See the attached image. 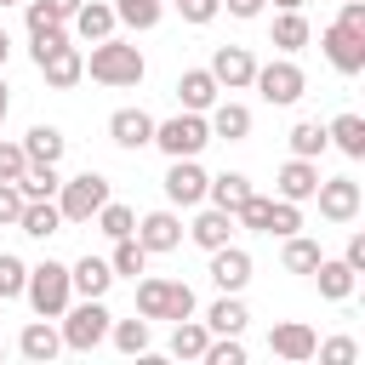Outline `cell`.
I'll list each match as a JSON object with an SVG mask.
<instances>
[{"instance_id":"cell-46","label":"cell","mask_w":365,"mask_h":365,"mask_svg":"<svg viewBox=\"0 0 365 365\" xmlns=\"http://www.w3.org/2000/svg\"><path fill=\"white\" fill-rule=\"evenodd\" d=\"M17 217H23V194L17 182H0V228H17Z\"/></svg>"},{"instance_id":"cell-36","label":"cell","mask_w":365,"mask_h":365,"mask_svg":"<svg viewBox=\"0 0 365 365\" xmlns=\"http://www.w3.org/2000/svg\"><path fill=\"white\" fill-rule=\"evenodd\" d=\"M205 342H211V331H205V319H177V331H171V354L177 359H200L205 354Z\"/></svg>"},{"instance_id":"cell-8","label":"cell","mask_w":365,"mask_h":365,"mask_svg":"<svg viewBox=\"0 0 365 365\" xmlns=\"http://www.w3.org/2000/svg\"><path fill=\"white\" fill-rule=\"evenodd\" d=\"M319 51H325V63L336 68V74H365V34L359 29H342V23H325V34H319Z\"/></svg>"},{"instance_id":"cell-15","label":"cell","mask_w":365,"mask_h":365,"mask_svg":"<svg viewBox=\"0 0 365 365\" xmlns=\"http://www.w3.org/2000/svg\"><path fill=\"white\" fill-rule=\"evenodd\" d=\"M108 137H114V148L137 154V148L154 143V114H148V108H114V114H108Z\"/></svg>"},{"instance_id":"cell-30","label":"cell","mask_w":365,"mask_h":365,"mask_svg":"<svg viewBox=\"0 0 365 365\" xmlns=\"http://www.w3.org/2000/svg\"><path fill=\"white\" fill-rule=\"evenodd\" d=\"M308 34H314V29H308L302 11H279V17H274V46H279V57H297V51L308 46Z\"/></svg>"},{"instance_id":"cell-20","label":"cell","mask_w":365,"mask_h":365,"mask_svg":"<svg viewBox=\"0 0 365 365\" xmlns=\"http://www.w3.org/2000/svg\"><path fill=\"white\" fill-rule=\"evenodd\" d=\"M182 234H188L200 251H217V245H228V240H234V211H222V205H205V211H200V217H194Z\"/></svg>"},{"instance_id":"cell-6","label":"cell","mask_w":365,"mask_h":365,"mask_svg":"<svg viewBox=\"0 0 365 365\" xmlns=\"http://www.w3.org/2000/svg\"><path fill=\"white\" fill-rule=\"evenodd\" d=\"M251 86L262 91V103H274V108H291V103L308 91V74L297 68V57H274V63H257Z\"/></svg>"},{"instance_id":"cell-40","label":"cell","mask_w":365,"mask_h":365,"mask_svg":"<svg viewBox=\"0 0 365 365\" xmlns=\"http://www.w3.org/2000/svg\"><path fill=\"white\" fill-rule=\"evenodd\" d=\"M297 228H302V205H291V200H279V194H274L262 234H279V240H285V234H297Z\"/></svg>"},{"instance_id":"cell-53","label":"cell","mask_w":365,"mask_h":365,"mask_svg":"<svg viewBox=\"0 0 365 365\" xmlns=\"http://www.w3.org/2000/svg\"><path fill=\"white\" fill-rule=\"evenodd\" d=\"M11 114V97H6V80H0V120Z\"/></svg>"},{"instance_id":"cell-7","label":"cell","mask_w":365,"mask_h":365,"mask_svg":"<svg viewBox=\"0 0 365 365\" xmlns=\"http://www.w3.org/2000/svg\"><path fill=\"white\" fill-rule=\"evenodd\" d=\"M103 200H108V177H103V171L63 177V188H57V211H63V222H91Z\"/></svg>"},{"instance_id":"cell-10","label":"cell","mask_w":365,"mask_h":365,"mask_svg":"<svg viewBox=\"0 0 365 365\" xmlns=\"http://www.w3.org/2000/svg\"><path fill=\"white\" fill-rule=\"evenodd\" d=\"M205 165L200 160H171L165 165V200L171 205H182V211H194V205H205Z\"/></svg>"},{"instance_id":"cell-4","label":"cell","mask_w":365,"mask_h":365,"mask_svg":"<svg viewBox=\"0 0 365 365\" xmlns=\"http://www.w3.org/2000/svg\"><path fill=\"white\" fill-rule=\"evenodd\" d=\"M23 297H29V308L40 314V319H57L68 302H74V285H68V262H40V268H29V285H23Z\"/></svg>"},{"instance_id":"cell-24","label":"cell","mask_w":365,"mask_h":365,"mask_svg":"<svg viewBox=\"0 0 365 365\" xmlns=\"http://www.w3.org/2000/svg\"><path fill=\"white\" fill-rule=\"evenodd\" d=\"M17 234H29V240H51V234H63V211H57V200H23Z\"/></svg>"},{"instance_id":"cell-55","label":"cell","mask_w":365,"mask_h":365,"mask_svg":"<svg viewBox=\"0 0 365 365\" xmlns=\"http://www.w3.org/2000/svg\"><path fill=\"white\" fill-rule=\"evenodd\" d=\"M0 359H6V336H0Z\"/></svg>"},{"instance_id":"cell-14","label":"cell","mask_w":365,"mask_h":365,"mask_svg":"<svg viewBox=\"0 0 365 365\" xmlns=\"http://www.w3.org/2000/svg\"><path fill=\"white\" fill-rule=\"evenodd\" d=\"M34 68L46 74V86H51V91H68V86H80V80H86V51L68 40V46H57V51H46Z\"/></svg>"},{"instance_id":"cell-42","label":"cell","mask_w":365,"mask_h":365,"mask_svg":"<svg viewBox=\"0 0 365 365\" xmlns=\"http://www.w3.org/2000/svg\"><path fill=\"white\" fill-rule=\"evenodd\" d=\"M200 359H205V365H245V342H240V336H211Z\"/></svg>"},{"instance_id":"cell-50","label":"cell","mask_w":365,"mask_h":365,"mask_svg":"<svg viewBox=\"0 0 365 365\" xmlns=\"http://www.w3.org/2000/svg\"><path fill=\"white\" fill-rule=\"evenodd\" d=\"M40 6H46V11L57 17V23H68V17H74V11L86 6V0H40Z\"/></svg>"},{"instance_id":"cell-39","label":"cell","mask_w":365,"mask_h":365,"mask_svg":"<svg viewBox=\"0 0 365 365\" xmlns=\"http://www.w3.org/2000/svg\"><path fill=\"white\" fill-rule=\"evenodd\" d=\"M268 205H274V200L251 188V194L234 205V228H251V234H262V222H268Z\"/></svg>"},{"instance_id":"cell-1","label":"cell","mask_w":365,"mask_h":365,"mask_svg":"<svg viewBox=\"0 0 365 365\" xmlns=\"http://www.w3.org/2000/svg\"><path fill=\"white\" fill-rule=\"evenodd\" d=\"M86 74L97 80V86H143V74H148V63H143V51L131 46V40H91V57H86Z\"/></svg>"},{"instance_id":"cell-11","label":"cell","mask_w":365,"mask_h":365,"mask_svg":"<svg viewBox=\"0 0 365 365\" xmlns=\"http://www.w3.org/2000/svg\"><path fill=\"white\" fill-rule=\"evenodd\" d=\"M137 245H143L148 257H160V251H177V245H182V217H177V205L137 217Z\"/></svg>"},{"instance_id":"cell-27","label":"cell","mask_w":365,"mask_h":365,"mask_svg":"<svg viewBox=\"0 0 365 365\" xmlns=\"http://www.w3.org/2000/svg\"><path fill=\"white\" fill-rule=\"evenodd\" d=\"M63 148H68V137H63L57 125H46V120L23 131V154H29L34 165H57V160H63Z\"/></svg>"},{"instance_id":"cell-9","label":"cell","mask_w":365,"mask_h":365,"mask_svg":"<svg viewBox=\"0 0 365 365\" xmlns=\"http://www.w3.org/2000/svg\"><path fill=\"white\" fill-rule=\"evenodd\" d=\"M314 200H319V217H325V222H354L359 205H365V194H359L354 177H319Z\"/></svg>"},{"instance_id":"cell-26","label":"cell","mask_w":365,"mask_h":365,"mask_svg":"<svg viewBox=\"0 0 365 365\" xmlns=\"http://www.w3.org/2000/svg\"><path fill=\"white\" fill-rule=\"evenodd\" d=\"M68 34H74V40H108V34H114V6H108V0H86V6L68 17Z\"/></svg>"},{"instance_id":"cell-18","label":"cell","mask_w":365,"mask_h":365,"mask_svg":"<svg viewBox=\"0 0 365 365\" xmlns=\"http://www.w3.org/2000/svg\"><path fill=\"white\" fill-rule=\"evenodd\" d=\"M211 74H217V86H222V91H245V86H251V74H257V57H251L245 46H217Z\"/></svg>"},{"instance_id":"cell-48","label":"cell","mask_w":365,"mask_h":365,"mask_svg":"<svg viewBox=\"0 0 365 365\" xmlns=\"http://www.w3.org/2000/svg\"><path fill=\"white\" fill-rule=\"evenodd\" d=\"M342 262H348L354 274H365V234H348V245H342Z\"/></svg>"},{"instance_id":"cell-54","label":"cell","mask_w":365,"mask_h":365,"mask_svg":"<svg viewBox=\"0 0 365 365\" xmlns=\"http://www.w3.org/2000/svg\"><path fill=\"white\" fill-rule=\"evenodd\" d=\"M6 6H23V0H0V11H6Z\"/></svg>"},{"instance_id":"cell-19","label":"cell","mask_w":365,"mask_h":365,"mask_svg":"<svg viewBox=\"0 0 365 365\" xmlns=\"http://www.w3.org/2000/svg\"><path fill=\"white\" fill-rule=\"evenodd\" d=\"M205 125H211V143H245V137H251V108L217 97V103L205 108Z\"/></svg>"},{"instance_id":"cell-35","label":"cell","mask_w":365,"mask_h":365,"mask_svg":"<svg viewBox=\"0 0 365 365\" xmlns=\"http://www.w3.org/2000/svg\"><path fill=\"white\" fill-rule=\"evenodd\" d=\"M108 268H114V279H137V274L148 268V251L137 245V234L114 240V251H108Z\"/></svg>"},{"instance_id":"cell-28","label":"cell","mask_w":365,"mask_h":365,"mask_svg":"<svg viewBox=\"0 0 365 365\" xmlns=\"http://www.w3.org/2000/svg\"><path fill=\"white\" fill-rule=\"evenodd\" d=\"M325 143H331V148H342L348 160H365V120H359L354 108H348V114H336V120L325 125Z\"/></svg>"},{"instance_id":"cell-13","label":"cell","mask_w":365,"mask_h":365,"mask_svg":"<svg viewBox=\"0 0 365 365\" xmlns=\"http://www.w3.org/2000/svg\"><path fill=\"white\" fill-rule=\"evenodd\" d=\"M251 268H257L251 251L234 245V240L211 251V285H217V291H245V285H251Z\"/></svg>"},{"instance_id":"cell-21","label":"cell","mask_w":365,"mask_h":365,"mask_svg":"<svg viewBox=\"0 0 365 365\" xmlns=\"http://www.w3.org/2000/svg\"><path fill=\"white\" fill-rule=\"evenodd\" d=\"M217 97H222V86H217V74H211V68H182V74H177V103H182V108L205 114Z\"/></svg>"},{"instance_id":"cell-16","label":"cell","mask_w":365,"mask_h":365,"mask_svg":"<svg viewBox=\"0 0 365 365\" xmlns=\"http://www.w3.org/2000/svg\"><path fill=\"white\" fill-rule=\"evenodd\" d=\"M17 354H23L29 365H51V359L63 354V331H57L51 319H40V314H34V319L17 331Z\"/></svg>"},{"instance_id":"cell-43","label":"cell","mask_w":365,"mask_h":365,"mask_svg":"<svg viewBox=\"0 0 365 365\" xmlns=\"http://www.w3.org/2000/svg\"><path fill=\"white\" fill-rule=\"evenodd\" d=\"M314 354H319L325 365H354V359H359V342H354V336H325V342H314Z\"/></svg>"},{"instance_id":"cell-34","label":"cell","mask_w":365,"mask_h":365,"mask_svg":"<svg viewBox=\"0 0 365 365\" xmlns=\"http://www.w3.org/2000/svg\"><path fill=\"white\" fill-rule=\"evenodd\" d=\"M91 222H97V228H103L108 240H125V234H137V211H131V205H120L114 194H108V200L97 205V217H91Z\"/></svg>"},{"instance_id":"cell-47","label":"cell","mask_w":365,"mask_h":365,"mask_svg":"<svg viewBox=\"0 0 365 365\" xmlns=\"http://www.w3.org/2000/svg\"><path fill=\"white\" fill-rule=\"evenodd\" d=\"M336 23H342V29H359V34H365V0H342Z\"/></svg>"},{"instance_id":"cell-45","label":"cell","mask_w":365,"mask_h":365,"mask_svg":"<svg viewBox=\"0 0 365 365\" xmlns=\"http://www.w3.org/2000/svg\"><path fill=\"white\" fill-rule=\"evenodd\" d=\"M23 165H29L23 143H0V182H17V177H23Z\"/></svg>"},{"instance_id":"cell-3","label":"cell","mask_w":365,"mask_h":365,"mask_svg":"<svg viewBox=\"0 0 365 365\" xmlns=\"http://www.w3.org/2000/svg\"><path fill=\"white\" fill-rule=\"evenodd\" d=\"M63 325V348H74V354H91L97 342H108V308H103V297H80V302H68L63 314H57Z\"/></svg>"},{"instance_id":"cell-44","label":"cell","mask_w":365,"mask_h":365,"mask_svg":"<svg viewBox=\"0 0 365 365\" xmlns=\"http://www.w3.org/2000/svg\"><path fill=\"white\" fill-rule=\"evenodd\" d=\"M177 11H182V23H194V29H205L217 11H222V0H171Z\"/></svg>"},{"instance_id":"cell-17","label":"cell","mask_w":365,"mask_h":365,"mask_svg":"<svg viewBox=\"0 0 365 365\" xmlns=\"http://www.w3.org/2000/svg\"><path fill=\"white\" fill-rule=\"evenodd\" d=\"M274 188H279V200H291V205H308V200H314V188H319V165H314V160H302V154H291V160L279 165Z\"/></svg>"},{"instance_id":"cell-33","label":"cell","mask_w":365,"mask_h":365,"mask_svg":"<svg viewBox=\"0 0 365 365\" xmlns=\"http://www.w3.org/2000/svg\"><path fill=\"white\" fill-rule=\"evenodd\" d=\"M245 194H251V177H245V171H222V177H211V182H205V200H211V205H222V211H234Z\"/></svg>"},{"instance_id":"cell-38","label":"cell","mask_w":365,"mask_h":365,"mask_svg":"<svg viewBox=\"0 0 365 365\" xmlns=\"http://www.w3.org/2000/svg\"><path fill=\"white\" fill-rule=\"evenodd\" d=\"M331 143H325V125L319 120H297L291 125V154H302V160H319Z\"/></svg>"},{"instance_id":"cell-31","label":"cell","mask_w":365,"mask_h":365,"mask_svg":"<svg viewBox=\"0 0 365 365\" xmlns=\"http://www.w3.org/2000/svg\"><path fill=\"white\" fill-rule=\"evenodd\" d=\"M57 188H63V177H57V165H23V177H17V194L23 200H57Z\"/></svg>"},{"instance_id":"cell-12","label":"cell","mask_w":365,"mask_h":365,"mask_svg":"<svg viewBox=\"0 0 365 365\" xmlns=\"http://www.w3.org/2000/svg\"><path fill=\"white\" fill-rule=\"evenodd\" d=\"M314 325H302V319H279L274 331H268V354L274 359H285V365H308L314 359Z\"/></svg>"},{"instance_id":"cell-22","label":"cell","mask_w":365,"mask_h":365,"mask_svg":"<svg viewBox=\"0 0 365 365\" xmlns=\"http://www.w3.org/2000/svg\"><path fill=\"white\" fill-rule=\"evenodd\" d=\"M68 285H74V297H108V285H114L108 257H80V262H68Z\"/></svg>"},{"instance_id":"cell-41","label":"cell","mask_w":365,"mask_h":365,"mask_svg":"<svg viewBox=\"0 0 365 365\" xmlns=\"http://www.w3.org/2000/svg\"><path fill=\"white\" fill-rule=\"evenodd\" d=\"M23 285H29V262H23V257H11V251H0V302L23 297Z\"/></svg>"},{"instance_id":"cell-5","label":"cell","mask_w":365,"mask_h":365,"mask_svg":"<svg viewBox=\"0 0 365 365\" xmlns=\"http://www.w3.org/2000/svg\"><path fill=\"white\" fill-rule=\"evenodd\" d=\"M137 314L154 319H188L194 314V291L182 279H137Z\"/></svg>"},{"instance_id":"cell-23","label":"cell","mask_w":365,"mask_h":365,"mask_svg":"<svg viewBox=\"0 0 365 365\" xmlns=\"http://www.w3.org/2000/svg\"><path fill=\"white\" fill-rule=\"evenodd\" d=\"M354 279H359V274H354L342 257H319V262H314V285H319L325 302H348V297H354Z\"/></svg>"},{"instance_id":"cell-52","label":"cell","mask_w":365,"mask_h":365,"mask_svg":"<svg viewBox=\"0 0 365 365\" xmlns=\"http://www.w3.org/2000/svg\"><path fill=\"white\" fill-rule=\"evenodd\" d=\"M274 6H279V11H302L308 0H274Z\"/></svg>"},{"instance_id":"cell-37","label":"cell","mask_w":365,"mask_h":365,"mask_svg":"<svg viewBox=\"0 0 365 365\" xmlns=\"http://www.w3.org/2000/svg\"><path fill=\"white\" fill-rule=\"evenodd\" d=\"M108 342L120 354H148V319L143 314L137 319H108Z\"/></svg>"},{"instance_id":"cell-51","label":"cell","mask_w":365,"mask_h":365,"mask_svg":"<svg viewBox=\"0 0 365 365\" xmlns=\"http://www.w3.org/2000/svg\"><path fill=\"white\" fill-rule=\"evenodd\" d=\"M6 57H11V34L0 29V68H6Z\"/></svg>"},{"instance_id":"cell-29","label":"cell","mask_w":365,"mask_h":365,"mask_svg":"<svg viewBox=\"0 0 365 365\" xmlns=\"http://www.w3.org/2000/svg\"><path fill=\"white\" fill-rule=\"evenodd\" d=\"M114 6V23H125V29H137V34H148L160 17H165V0H108Z\"/></svg>"},{"instance_id":"cell-25","label":"cell","mask_w":365,"mask_h":365,"mask_svg":"<svg viewBox=\"0 0 365 365\" xmlns=\"http://www.w3.org/2000/svg\"><path fill=\"white\" fill-rule=\"evenodd\" d=\"M245 319H251V314H245L240 291H222V297L205 308V331H211V336H240V331H245Z\"/></svg>"},{"instance_id":"cell-32","label":"cell","mask_w":365,"mask_h":365,"mask_svg":"<svg viewBox=\"0 0 365 365\" xmlns=\"http://www.w3.org/2000/svg\"><path fill=\"white\" fill-rule=\"evenodd\" d=\"M325 251H319V240H308L302 228L297 234H285V251H279V262H285V274H314V262H319Z\"/></svg>"},{"instance_id":"cell-2","label":"cell","mask_w":365,"mask_h":365,"mask_svg":"<svg viewBox=\"0 0 365 365\" xmlns=\"http://www.w3.org/2000/svg\"><path fill=\"white\" fill-rule=\"evenodd\" d=\"M205 143H211L205 114L182 108V114H171V120H154V143H148V148H160L165 160H200V154H205Z\"/></svg>"},{"instance_id":"cell-49","label":"cell","mask_w":365,"mask_h":365,"mask_svg":"<svg viewBox=\"0 0 365 365\" xmlns=\"http://www.w3.org/2000/svg\"><path fill=\"white\" fill-rule=\"evenodd\" d=\"M222 6H228V17L251 23V17H262V6H268V0H222Z\"/></svg>"}]
</instances>
